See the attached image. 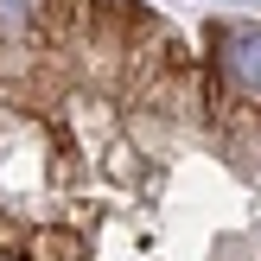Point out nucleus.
Segmentation results:
<instances>
[{"instance_id":"nucleus-1","label":"nucleus","mask_w":261,"mask_h":261,"mask_svg":"<svg viewBox=\"0 0 261 261\" xmlns=\"http://www.w3.org/2000/svg\"><path fill=\"white\" fill-rule=\"evenodd\" d=\"M0 261H261V19L0 0Z\"/></svg>"}]
</instances>
